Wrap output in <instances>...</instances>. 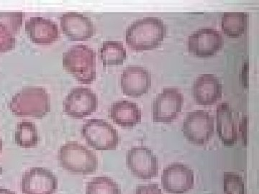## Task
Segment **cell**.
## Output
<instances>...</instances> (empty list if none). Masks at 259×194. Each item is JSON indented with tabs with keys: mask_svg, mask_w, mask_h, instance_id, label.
I'll list each match as a JSON object with an SVG mask.
<instances>
[{
	"mask_svg": "<svg viewBox=\"0 0 259 194\" xmlns=\"http://www.w3.org/2000/svg\"><path fill=\"white\" fill-rule=\"evenodd\" d=\"M167 34V27L161 19L147 17L136 20L127 28L125 40L134 52L152 50L161 45Z\"/></svg>",
	"mask_w": 259,
	"mask_h": 194,
	"instance_id": "6da1fadb",
	"label": "cell"
},
{
	"mask_svg": "<svg viewBox=\"0 0 259 194\" xmlns=\"http://www.w3.org/2000/svg\"><path fill=\"white\" fill-rule=\"evenodd\" d=\"M8 107L16 117L44 118L51 112V98L46 88L27 87L13 96Z\"/></svg>",
	"mask_w": 259,
	"mask_h": 194,
	"instance_id": "7a4b0ae2",
	"label": "cell"
},
{
	"mask_svg": "<svg viewBox=\"0 0 259 194\" xmlns=\"http://www.w3.org/2000/svg\"><path fill=\"white\" fill-rule=\"evenodd\" d=\"M63 67L81 84L96 79V54L86 45H76L63 54Z\"/></svg>",
	"mask_w": 259,
	"mask_h": 194,
	"instance_id": "3957f363",
	"label": "cell"
},
{
	"mask_svg": "<svg viewBox=\"0 0 259 194\" xmlns=\"http://www.w3.org/2000/svg\"><path fill=\"white\" fill-rule=\"evenodd\" d=\"M59 161L61 168L74 174H93L98 166L95 153L74 141L61 146Z\"/></svg>",
	"mask_w": 259,
	"mask_h": 194,
	"instance_id": "277c9868",
	"label": "cell"
},
{
	"mask_svg": "<svg viewBox=\"0 0 259 194\" xmlns=\"http://www.w3.org/2000/svg\"><path fill=\"white\" fill-rule=\"evenodd\" d=\"M81 133L87 143L96 151H115L118 146L117 130L102 120H88L83 124Z\"/></svg>",
	"mask_w": 259,
	"mask_h": 194,
	"instance_id": "5b68a950",
	"label": "cell"
},
{
	"mask_svg": "<svg viewBox=\"0 0 259 194\" xmlns=\"http://www.w3.org/2000/svg\"><path fill=\"white\" fill-rule=\"evenodd\" d=\"M182 131L190 143L203 146L214 134V117L204 110L190 112L184 120Z\"/></svg>",
	"mask_w": 259,
	"mask_h": 194,
	"instance_id": "8992f818",
	"label": "cell"
},
{
	"mask_svg": "<svg viewBox=\"0 0 259 194\" xmlns=\"http://www.w3.org/2000/svg\"><path fill=\"white\" fill-rule=\"evenodd\" d=\"M126 164L133 175L140 179H152L158 174V160L146 146H134L126 156Z\"/></svg>",
	"mask_w": 259,
	"mask_h": 194,
	"instance_id": "52a82bcc",
	"label": "cell"
},
{
	"mask_svg": "<svg viewBox=\"0 0 259 194\" xmlns=\"http://www.w3.org/2000/svg\"><path fill=\"white\" fill-rule=\"evenodd\" d=\"M184 104V96L177 88H166L155 99L152 105L154 122L171 123L180 115Z\"/></svg>",
	"mask_w": 259,
	"mask_h": 194,
	"instance_id": "ba28073f",
	"label": "cell"
},
{
	"mask_svg": "<svg viewBox=\"0 0 259 194\" xmlns=\"http://www.w3.org/2000/svg\"><path fill=\"white\" fill-rule=\"evenodd\" d=\"M223 45L222 34L215 28H199L189 36V52L197 57H212L221 51Z\"/></svg>",
	"mask_w": 259,
	"mask_h": 194,
	"instance_id": "9c48e42d",
	"label": "cell"
},
{
	"mask_svg": "<svg viewBox=\"0 0 259 194\" xmlns=\"http://www.w3.org/2000/svg\"><path fill=\"white\" fill-rule=\"evenodd\" d=\"M194 182L193 170L183 163H171L163 169L161 183L166 193H187L194 188Z\"/></svg>",
	"mask_w": 259,
	"mask_h": 194,
	"instance_id": "30bf717a",
	"label": "cell"
},
{
	"mask_svg": "<svg viewBox=\"0 0 259 194\" xmlns=\"http://www.w3.org/2000/svg\"><path fill=\"white\" fill-rule=\"evenodd\" d=\"M96 94L88 88H75L71 90L63 102V110L72 118L83 119L96 112Z\"/></svg>",
	"mask_w": 259,
	"mask_h": 194,
	"instance_id": "8fae6325",
	"label": "cell"
},
{
	"mask_svg": "<svg viewBox=\"0 0 259 194\" xmlns=\"http://www.w3.org/2000/svg\"><path fill=\"white\" fill-rule=\"evenodd\" d=\"M57 178L52 171L45 168H32L24 173L21 180L23 194H54Z\"/></svg>",
	"mask_w": 259,
	"mask_h": 194,
	"instance_id": "7c38bea8",
	"label": "cell"
},
{
	"mask_svg": "<svg viewBox=\"0 0 259 194\" xmlns=\"http://www.w3.org/2000/svg\"><path fill=\"white\" fill-rule=\"evenodd\" d=\"M120 86L126 96L141 97L151 88V73L142 66H127L121 76Z\"/></svg>",
	"mask_w": 259,
	"mask_h": 194,
	"instance_id": "4fadbf2b",
	"label": "cell"
},
{
	"mask_svg": "<svg viewBox=\"0 0 259 194\" xmlns=\"http://www.w3.org/2000/svg\"><path fill=\"white\" fill-rule=\"evenodd\" d=\"M63 33L71 41H86L95 34L91 19L79 13H67L61 18Z\"/></svg>",
	"mask_w": 259,
	"mask_h": 194,
	"instance_id": "5bb4252c",
	"label": "cell"
},
{
	"mask_svg": "<svg viewBox=\"0 0 259 194\" xmlns=\"http://www.w3.org/2000/svg\"><path fill=\"white\" fill-rule=\"evenodd\" d=\"M192 96L197 105H214L222 98V83L214 75H199L192 85Z\"/></svg>",
	"mask_w": 259,
	"mask_h": 194,
	"instance_id": "9a60e30c",
	"label": "cell"
},
{
	"mask_svg": "<svg viewBox=\"0 0 259 194\" xmlns=\"http://www.w3.org/2000/svg\"><path fill=\"white\" fill-rule=\"evenodd\" d=\"M25 32L30 40L37 45H51L61 37L57 24L49 19L34 17L25 23Z\"/></svg>",
	"mask_w": 259,
	"mask_h": 194,
	"instance_id": "2e32d148",
	"label": "cell"
},
{
	"mask_svg": "<svg viewBox=\"0 0 259 194\" xmlns=\"http://www.w3.org/2000/svg\"><path fill=\"white\" fill-rule=\"evenodd\" d=\"M217 132L218 137L226 146H233L238 139L237 127L233 120V110L229 103L223 102L217 107Z\"/></svg>",
	"mask_w": 259,
	"mask_h": 194,
	"instance_id": "e0dca14e",
	"label": "cell"
},
{
	"mask_svg": "<svg viewBox=\"0 0 259 194\" xmlns=\"http://www.w3.org/2000/svg\"><path fill=\"white\" fill-rule=\"evenodd\" d=\"M110 117L116 125L130 128L141 123V110L134 102L117 101L110 107Z\"/></svg>",
	"mask_w": 259,
	"mask_h": 194,
	"instance_id": "ac0fdd59",
	"label": "cell"
},
{
	"mask_svg": "<svg viewBox=\"0 0 259 194\" xmlns=\"http://www.w3.org/2000/svg\"><path fill=\"white\" fill-rule=\"evenodd\" d=\"M248 15L241 12H228L223 14L222 30L232 38L241 37L246 32Z\"/></svg>",
	"mask_w": 259,
	"mask_h": 194,
	"instance_id": "d6986e66",
	"label": "cell"
},
{
	"mask_svg": "<svg viewBox=\"0 0 259 194\" xmlns=\"http://www.w3.org/2000/svg\"><path fill=\"white\" fill-rule=\"evenodd\" d=\"M127 59V51L122 42L107 40L100 48V59L104 66L122 65Z\"/></svg>",
	"mask_w": 259,
	"mask_h": 194,
	"instance_id": "ffe728a7",
	"label": "cell"
},
{
	"mask_svg": "<svg viewBox=\"0 0 259 194\" xmlns=\"http://www.w3.org/2000/svg\"><path fill=\"white\" fill-rule=\"evenodd\" d=\"M15 142L20 147L32 148L38 143V134L35 124L22 122L17 125L15 134Z\"/></svg>",
	"mask_w": 259,
	"mask_h": 194,
	"instance_id": "44dd1931",
	"label": "cell"
},
{
	"mask_svg": "<svg viewBox=\"0 0 259 194\" xmlns=\"http://www.w3.org/2000/svg\"><path fill=\"white\" fill-rule=\"evenodd\" d=\"M86 194H122L118 184L110 177H95L87 184Z\"/></svg>",
	"mask_w": 259,
	"mask_h": 194,
	"instance_id": "7402d4cb",
	"label": "cell"
},
{
	"mask_svg": "<svg viewBox=\"0 0 259 194\" xmlns=\"http://www.w3.org/2000/svg\"><path fill=\"white\" fill-rule=\"evenodd\" d=\"M223 187L226 194H245L243 178L233 172L224 173Z\"/></svg>",
	"mask_w": 259,
	"mask_h": 194,
	"instance_id": "603a6c76",
	"label": "cell"
},
{
	"mask_svg": "<svg viewBox=\"0 0 259 194\" xmlns=\"http://www.w3.org/2000/svg\"><path fill=\"white\" fill-rule=\"evenodd\" d=\"M23 13H0V25H5L13 35L20 32L23 25Z\"/></svg>",
	"mask_w": 259,
	"mask_h": 194,
	"instance_id": "cb8c5ba5",
	"label": "cell"
},
{
	"mask_svg": "<svg viewBox=\"0 0 259 194\" xmlns=\"http://www.w3.org/2000/svg\"><path fill=\"white\" fill-rule=\"evenodd\" d=\"M15 35L5 25H0V53H8L15 48Z\"/></svg>",
	"mask_w": 259,
	"mask_h": 194,
	"instance_id": "d4e9b609",
	"label": "cell"
},
{
	"mask_svg": "<svg viewBox=\"0 0 259 194\" xmlns=\"http://www.w3.org/2000/svg\"><path fill=\"white\" fill-rule=\"evenodd\" d=\"M136 194H163L158 184L139 185L136 189Z\"/></svg>",
	"mask_w": 259,
	"mask_h": 194,
	"instance_id": "484cf974",
	"label": "cell"
},
{
	"mask_svg": "<svg viewBox=\"0 0 259 194\" xmlns=\"http://www.w3.org/2000/svg\"><path fill=\"white\" fill-rule=\"evenodd\" d=\"M240 132L241 134V138L243 139L245 146L247 144V117H244L240 122Z\"/></svg>",
	"mask_w": 259,
	"mask_h": 194,
	"instance_id": "4316f807",
	"label": "cell"
},
{
	"mask_svg": "<svg viewBox=\"0 0 259 194\" xmlns=\"http://www.w3.org/2000/svg\"><path fill=\"white\" fill-rule=\"evenodd\" d=\"M0 194H15V193L8 188H0Z\"/></svg>",
	"mask_w": 259,
	"mask_h": 194,
	"instance_id": "83f0119b",
	"label": "cell"
},
{
	"mask_svg": "<svg viewBox=\"0 0 259 194\" xmlns=\"http://www.w3.org/2000/svg\"><path fill=\"white\" fill-rule=\"evenodd\" d=\"M3 139L0 137V156H1L2 153H3Z\"/></svg>",
	"mask_w": 259,
	"mask_h": 194,
	"instance_id": "f1b7e54d",
	"label": "cell"
}]
</instances>
